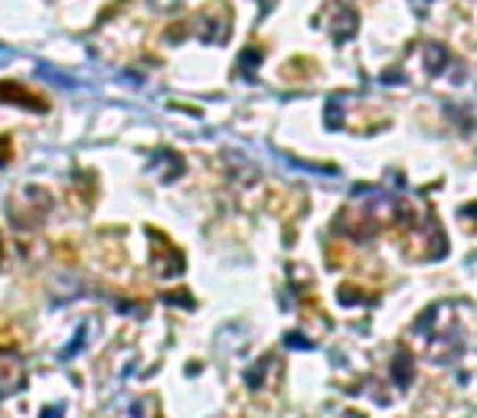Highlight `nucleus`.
I'll list each match as a JSON object with an SVG mask.
<instances>
[{
    "instance_id": "obj_1",
    "label": "nucleus",
    "mask_w": 477,
    "mask_h": 418,
    "mask_svg": "<svg viewBox=\"0 0 477 418\" xmlns=\"http://www.w3.org/2000/svg\"><path fill=\"white\" fill-rule=\"evenodd\" d=\"M230 33H232V10L226 7V4H210V7L197 17V37H200L203 43H210V46L230 43Z\"/></svg>"
},
{
    "instance_id": "obj_2",
    "label": "nucleus",
    "mask_w": 477,
    "mask_h": 418,
    "mask_svg": "<svg viewBox=\"0 0 477 418\" xmlns=\"http://www.w3.org/2000/svg\"><path fill=\"white\" fill-rule=\"evenodd\" d=\"M27 386V366L13 347H0V396H17Z\"/></svg>"
},
{
    "instance_id": "obj_3",
    "label": "nucleus",
    "mask_w": 477,
    "mask_h": 418,
    "mask_svg": "<svg viewBox=\"0 0 477 418\" xmlns=\"http://www.w3.org/2000/svg\"><path fill=\"white\" fill-rule=\"evenodd\" d=\"M0 104H20V108H29V112H46L49 104L43 96L29 92L27 86H20L13 79H4L0 82Z\"/></svg>"
},
{
    "instance_id": "obj_4",
    "label": "nucleus",
    "mask_w": 477,
    "mask_h": 418,
    "mask_svg": "<svg viewBox=\"0 0 477 418\" xmlns=\"http://www.w3.org/2000/svg\"><path fill=\"white\" fill-rule=\"evenodd\" d=\"M356 23H360V17H356V10H350V7H344L340 13H337V20H334V43H347V39H354V33H356Z\"/></svg>"
},
{
    "instance_id": "obj_5",
    "label": "nucleus",
    "mask_w": 477,
    "mask_h": 418,
    "mask_svg": "<svg viewBox=\"0 0 477 418\" xmlns=\"http://www.w3.org/2000/svg\"><path fill=\"white\" fill-rule=\"evenodd\" d=\"M392 376H396V386L399 389H409L412 386V376H415V370H412V353L402 347V350H396V360H392Z\"/></svg>"
},
{
    "instance_id": "obj_6",
    "label": "nucleus",
    "mask_w": 477,
    "mask_h": 418,
    "mask_svg": "<svg viewBox=\"0 0 477 418\" xmlns=\"http://www.w3.org/2000/svg\"><path fill=\"white\" fill-rule=\"evenodd\" d=\"M448 63H451V53L441 46V43H429V46H425V72H429V76H441Z\"/></svg>"
},
{
    "instance_id": "obj_7",
    "label": "nucleus",
    "mask_w": 477,
    "mask_h": 418,
    "mask_svg": "<svg viewBox=\"0 0 477 418\" xmlns=\"http://www.w3.org/2000/svg\"><path fill=\"white\" fill-rule=\"evenodd\" d=\"M258 63H262V53H258V49H246V53H242V59H238V69L246 72V79H255Z\"/></svg>"
},
{
    "instance_id": "obj_8",
    "label": "nucleus",
    "mask_w": 477,
    "mask_h": 418,
    "mask_svg": "<svg viewBox=\"0 0 477 418\" xmlns=\"http://www.w3.org/2000/svg\"><path fill=\"white\" fill-rule=\"evenodd\" d=\"M327 128L331 131L340 128V104H337V98H331V104H327Z\"/></svg>"
},
{
    "instance_id": "obj_9",
    "label": "nucleus",
    "mask_w": 477,
    "mask_h": 418,
    "mask_svg": "<svg viewBox=\"0 0 477 418\" xmlns=\"http://www.w3.org/2000/svg\"><path fill=\"white\" fill-rule=\"evenodd\" d=\"M10 161H13V141H10V134H0V167Z\"/></svg>"
},
{
    "instance_id": "obj_10",
    "label": "nucleus",
    "mask_w": 477,
    "mask_h": 418,
    "mask_svg": "<svg viewBox=\"0 0 477 418\" xmlns=\"http://www.w3.org/2000/svg\"><path fill=\"white\" fill-rule=\"evenodd\" d=\"M151 4H154L157 10H173L177 4H180V0H151Z\"/></svg>"
},
{
    "instance_id": "obj_11",
    "label": "nucleus",
    "mask_w": 477,
    "mask_h": 418,
    "mask_svg": "<svg viewBox=\"0 0 477 418\" xmlns=\"http://www.w3.org/2000/svg\"><path fill=\"white\" fill-rule=\"evenodd\" d=\"M461 216H464V219H468V216H474V219H477V203H468V206L461 209Z\"/></svg>"
},
{
    "instance_id": "obj_12",
    "label": "nucleus",
    "mask_w": 477,
    "mask_h": 418,
    "mask_svg": "<svg viewBox=\"0 0 477 418\" xmlns=\"http://www.w3.org/2000/svg\"><path fill=\"white\" fill-rule=\"evenodd\" d=\"M59 415H63V409H59V405H56V409H46V412H43V418H59Z\"/></svg>"
},
{
    "instance_id": "obj_13",
    "label": "nucleus",
    "mask_w": 477,
    "mask_h": 418,
    "mask_svg": "<svg viewBox=\"0 0 477 418\" xmlns=\"http://www.w3.org/2000/svg\"><path fill=\"white\" fill-rule=\"evenodd\" d=\"M429 4H431V0H412V7H415V10H425Z\"/></svg>"
},
{
    "instance_id": "obj_14",
    "label": "nucleus",
    "mask_w": 477,
    "mask_h": 418,
    "mask_svg": "<svg viewBox=\"0 0 477 418\" xmlns=\"http://www.w3.org/2000/svg\"><path fill=\"white\" fill-rule=\"evenodd\" d=\"M0 255H4V238H0Z\"/></svg>"
}]
</instances>
